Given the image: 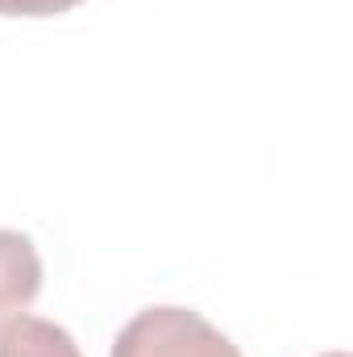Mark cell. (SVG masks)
Returning <instances> with one entry per match:
<instances>
[{
	"label": "cell",
	"instance_id": "cell-1",
	"mask_svg": "<svg viewBox=\"0 0 353 357\" xmlns=\"http://www.w3.org/2000/svg\"><path fill=\"white\" fill-rule=\"evenodd\" d=\"M108 357H241V349L191 307H146L117 333Z\"/></svg>",
	"mask_w": 353,
	"mask_h": 357
},
{
	"label": "cell",
	"instance_id": "cell-2",
	"mask_svg": "<svg viewBox=\"0 0 353 357\" xmlns=\"http://www.w3.org/2000/svg\"><path fill=\"white\" fill-rule=\"evenodd\" d=\"M42 291V258L38 245L17 233L0 229V320L21 316Z\"/></svg>",
	"mask_w": 353,
	"mask_h": 357
},
{
	"label": "cell",
	"instance_id": "cell-3",
	"mask_svg": "<svg viewBox=\"0 0 353 357\" xmlns=\"http://www.w3.org/2000/svg\"><path fill=\"white\" fill-rule=\"evenodd\" d=\"M0 357H84L75 337L42 316H8L0 320Z\"/></svg>",
	"mask_w": 353,
	"mask_h": 357
},
{
	"label": "cell",
	"instance_id": "cell-4",
	"mask_svg": "<svg viewBox=\"0 0 353 357\" xmlns=\"http://www.w3.org/2000/svg\"><path fill=\"white\" fill-rule=\"evenodd\" d=\"M84 0H0V17H59Z\"/></svg>",
	"mask_w": 353,
	"mask_h": 357
},
{
	"label": "cell",
	"instance_id": "cell-5",
	"mask_svg": "<svg viewBox=\"0 0 353 357\" xmlns=\"http://www.w3.org/2000/svg\"><path fill=\"white\" fill-rule=\"evenodd\" d=\"M320 357H350V354H341V349H333V354H320Z\"/></svg>",
	"mask_w": 353,
	"mask_h": 357
}]
</instances>
